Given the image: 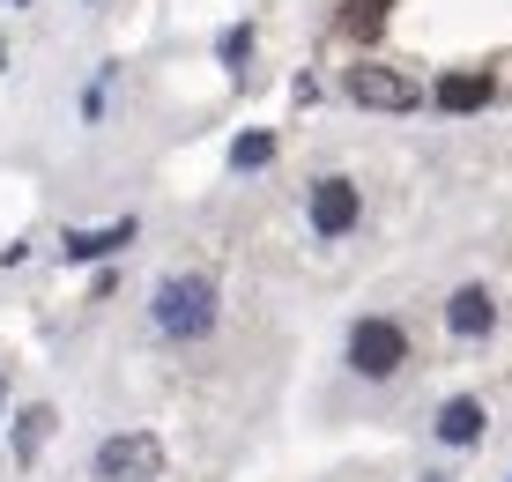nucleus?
Returning a JSON list of instances; mask_svg holds the SVG:
<instances>
[{"instance_id": "423d86ee", "label": "nucleus", "mask_w": 512, "mask_h": 482, "mask_svg": "<svg viewBox=\"0 0 512 482\" xmlns=\"http://www.w3.org/2000/svg\"><path fill=\"white\" fill-rule=\"evenodd\" d=\"M431 438L446 445V453H475V445L490 438V408L475 401V394H453V401H438V416H431Z\"/></svg>"}, {"instance_id": "0eeeda50", "label": "nucleus", "mask_w": 512, "mask_h": 482, "mask_svg": "<svg viewBox=\"0 0 512 482\" xmlns=\"http://www.w3.org/2000/svg\"><path fill=\"white\" fill-rule=\"evenodd\" d=\"M490 327H498V305H490L483 282H468V290L446 297V334H453V342H483Z\"/></svg>"}, {"instance_id": "f8f14e48", "label": "nucleus", "mask_w": 512, "mask_h": 482, "mask_svg": "<svg viewBox=\"0 0 512 482\" xmlns=\"http://www.w3.org/2000/svg\"><path fill=\"white\" fill-rule=\"evenodd\" d=\"M231 164H238V171H268V164H275V134H238Z\"/></svg>"}, {"instance_id": "20e7f679", "label": "nucleus", "mask_w": 512, "mask_h": 482, "mask_svg": "<svg viewBox=\"0 0 512 482\" xmlns=\"http://www.w3.org/2000/svg\"><path fill=\"white\" fill-rule=\"evenodd\" d=\"M97 482H156L164 475V438L156 431H119V438H104L97 445Z\"/></svg>"}, {"instance_id": "39448f33", "label": "nucleus", "mask_w": 512, "mask_h": 482, "mask_svg": "<svg viewBox=\"0 0 512 482\" xmlns=\"http://www.w3.org/2000/svg\"><path fill=\"white\" fill-rule=\"evenodd\" d=\"M342 89H349V104H364V112H416V82L401 75V67H379V60L342 67Z\"/></svg>"}, {"instance_id": "9d476101", "label": "nucleus", "mask_w": 512, "mask_h": 482, "mask_svg": "<svg viewBox=\"0 0 512 482\" xmlns=\"http://www.w3.org/2000/svg\"><path fill=\"white\" fill-rule=\"evenodd\" d=\"M45 431H52V408H38V401H30L23 416H15V438H8L15 468H30V460H38V445H45Z\"/></svg>"}, {"instance_id": "f03ea898", "label": "nucleus", "mask_w": 512, "mask_h": 482, "mask_svg": "<svg viewBox=\"0 0 512 482\" xmlns=\"http://www.w3.org/2000/svg\"><path fill=\"white\" fill-rule=\"evenodd\" d=\"M401 364H409V327L386 319V312H364L357 327H349V371L372 379V386H386Z\"/></svg>"}, {"instance_id": "7ed1b4c3", "label": "nucleus", "mask_w": 512, "mask_h": 482, "mask_svg": "<svg viewBox=\"0 0 512 482\" xmlns=\"http://www.w3.org/2000/svg\"><path fill=\"white\" fill-rule=\"evenodd\" d=\"M364 216V193H357V178H342V171H320L305 186V223H312V238L334 245V238H349Z\"/></svg>"}, {"instance_id": "1a4fd4ad", "label": "nucleus", "mask_w": 512, "mask_h": 482, "mask_svg": "<svg viewBox=\"0 0 512 482\" xmlns=\"http://www.w3.org/2000/svg\"><path fill=\"white\" fill-rule=\"evenodd\" d=\"M490 89H498L490 75H438L431 97H438V112H483V104H490Z\"/></svg>"}, {"instance_id": "9b49d317", "label": "nucleus", "mask_w": 512, "mask_h": 482, "mask_svg": "<svg viewBox=\"0 0 512 482\" xmlns=\"http://www.w3.org/2000/svg\"><path fill=\"white\" fill-rule=\"evenodd\" d=\"M386 8H394V0H349V8H342V30H349V38H372V30L386 23Z\"/></svg>"}, {"instance_id": "ddd939ff", "label": "nucleus", "mask_w": 512, "mask_h": 482, "mask_svg": "<svg viewBox=\"0 0 512 482\" xmlns=\"http://www.w3.org/2000/svg\"><path fill=\"white\" fill-rule=\"evenodd\" d=\"M245 52H253V23H231V30L216 38V60H223V67H245Z\"/></svg>"}, {"instance_id": "6e6552de", "label": "nucleus", "mask_w": 512, "mask_h": 482, "mask_svg": "<svg viewBox=\"0 0 512 482\" xmlns=\"http://www.w3.org/2000/svg\"><path fill=\"white\" fill-rule=\"evenodd\" d=\"M127 245H134V216H119V223H104V230H67L60 260H119Z\"/></svg>"}, {"instance_id": "2eb2a0df", "label": "nucleus", "mask_w": 512, "mask_h": 482, "mask_svg": "<svg viewBox=\"0 0 512 482\" xmlns=\"http://www.w3.org/2000/svg\"><path fill=\"white\" fill-rule=\"evenodd\" d=\"M0 408H8V371H0Z\"/></svg>"}, {"instance_id": "f257e3e1", "label": "nucleus", "mask_w": 512, "mask_h": 482, "mask_svg": "<svg viewBox=\"0 0 512 482\" xmlns=\"http://www.w3.org/2000/svg\"><path fill=\"white\" fill-rule=\"evenodd\" d=\"M149 319H156V334L164 342H208L216 334V319H223V297H216V282L208 275H164L149 290Z\"/></svg>"}, {"instance_id": "4468645a", "label": "nucleus", "mask_w": 512, "mask_h": 482, "mask_svg": "<svg viewBox=\"0 0 512 482\" xmlns=\"http://www.w3.org/2000/svg\"><path fill=\"white\" fill-rule=\"evenodd\" d=\"M416 482H453V475H446V468H431V475H416Z\"/></svg>"}]
</instances>
